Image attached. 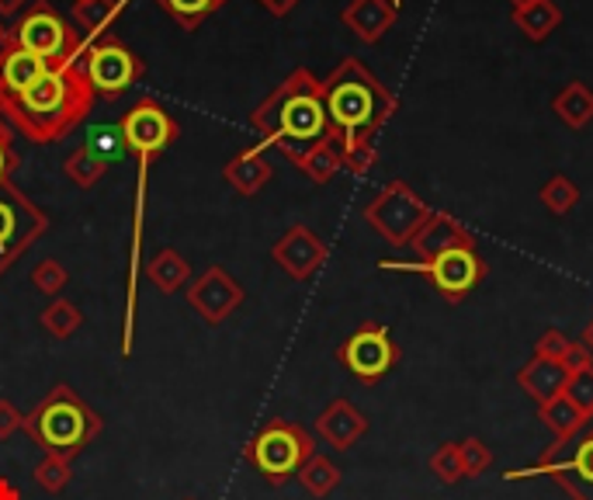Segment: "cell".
<instances>
[{
  "label": "cell",
  "instance_id": "cell-30",
  "mask_svg": "<svg viewBox=\"0 0 593 500\" xmlns=\"http://www.w3.org/2000/svg\"><path fill=\"white\" fill-rule=\"evenodd\" d=\"M38 327L56 341H70L73 333L83 327V312L73 299H49V306L38 312Z\"/></svg>",
  "mask_w": 593,
  "mask_h": 500
},
{
  "label": "cell",
  "instance_id": "cell-2",
  "mask_svg": "<svg viewBox=\"0 0 593 500\" xmlns=\"http://www.w3.org/2000/svg\"><path fill=\"white\" fill-rule=\"evenodd\" d=\"M94 98L98 94L83 77L80 63H67V67H49L18 98L0 101V115L28 143L46 146L70 136L94 112Z\"/></svg>",
  "mask_w": 593,
  "mask_h": 500
},
{
  "label": "cell",
  "instance_id": "cell-19",
  "mask_svg": "<svg viewBox=\"0 0 593 500\" xmlns=\"http://www.w3.org/2000/svg\"><path fill=\"white\" fill-rule=\"evenodd\" d=\"M271 174H274V167H271V160L264 157V150H261L258 143L247 146V150H240L237 157H232V160L223 167L226 184L232 188V192H240L243 198L261 195L264 184L271 181Z\"/></svg>",
  "mask_w": 593,
  "mask_h": 500
},
{
  "label": "cell",
  "instance_id": "cell-40",
  "mask_svg": "<svg viewBox=\"0 0 593 500\" xmlns=\"http://www.w3.org/2000/svg\"><path fill=\"white\" fill-rule=\"evenodd\" d=\"M88 143L94 146V150H98L104 160H115V157H122V154H125V143H122L118 125H115V129H98Z\"/></svg>",
  "mask_w": 593,
  "mask_h": 500
},
{
  "label": "cell",
  "instance_id": "cell-38",
  "mask_svg": "<svg viewBox=\"0 0 593 500\" xmlns=\"http://www.w3.org/2000/svg\"><path fill=\"white\" fill-rule=\"evenodd\" d=\"M569 341L566 333L559 327H548L541 338L535 341V359H548V362H562L566 359V351H569Z\"/></svg>",
  "mask_w": 593,
  "mask_h": 500
},
{
  "label": "cell",
  "instance_id": "cell-23",
  "mask_svg": "<svg viewBox=\"0 0 593 500\" xmlns=\"http://www.w3.org/2000/svg\"><path fill=\"white\" fill-rule=\"evenodd\" d=\"M146 279H150L153 288L163 292V296H174V292L187 288V282H192V264L184 261L178 247H160L157 254L146 261Z\"/></svg>",
  "mask_w": 593,
  "mask_h": 500
},
{
  "label": "cell",
  "instance_id": "cell-44",
  "mask_svg": "<svg viewBox=\"0 0 593 500\" xmlns=\"http://www.w3.org/2000/svg\"><path fill=\"white\" fill-rule=\"evenodd\" d=\"M0 500H21V490L11 484L8 476H0Z\"/></svg>",
  "mask_w": 593,
  "mask_h": 500
},
{
  "label": "cell",
  "instance_id": "cell-37",
  "mask_svg": "<svg viewBox=\"0 0 593 500\" xmlns=\"http://www.w3.org/2000/svg\"><path fill=\"white\" fill-rule=\"evenodd\" d=\"M566 396H569V404H573L580 413L593 417V368L569 375V383H566Z\"/></svg>",
  "mask_w": 593,
  "mask_h": 500
},
{
  "label": "cell",
  "instance_id": "cell-4",
  "mask_svg": "<svg viewBox=\"0 0 593 500\" xmlns=\"http://www.w3.org/2000/svg\"><path fill=\"white\" fill-rule=\"evenodd\" d=\"M101 431H104L101 413L83 404L77 389H70L67 383L53 386L46 400L25 417V434L42 452L77 455L88 448Z\"/></svg>",
  "mask_w": 593,
  "mask_h": 500
},
{
  "label": "cell",
  "instance_id": "cell-5",
  "mask_svg": "<svg viewBox=\"0 0 593 500\" xmlns=\"http://www.w3.org/2000/svg\"><path fill=\"white\" fill-rule=\"evenodd\" d=\"M11 38L18 46L35 53L46 67H67V63H80L88 38L77 32V25L59 14L49 0H32L28 11H21L11 25Z\"/></svg>",
  "mask_w": 593,
  "mask_h": 500
},
{
  "label": "cell",
  "instance_id": "cell-13",
  "mask_svg": "<svg viewBox=\"0 0 593 500\" xmlns=\"http://www.w3.org/2000/svg\"><path fill=\"white\" fill-rule=\"evenodd\" d=\"M337 359L341 365L362 383H378L392 372L399 362V348L392 341V330L386 323H362L354 333H347V341L337 348Z\"/></svg>",
  "mask_w": 593,
  "mask_h": 500
},
{
  "label": "cell",
  "instance_id": "cell-48",
  "mask_svg": "<svg viewBox=\"0 0 593 500\" xmlns=\"http://www.w3.org/2000/svg\"><path fill=\"white\" fill-rule=\"evenodd\" d=\"M8 35H11V29H4V25H0V49H4V42H8Z\"/></svg>",
  "mask_w": 593,
  "mask_h": 500
},
{
  "label": "cell",
  "instance_id": "cell-14",
  "mask_svg": "<svg viewBox=\"0 0 593 500\" xmlns=\"http://www.w3.org/2000/svg\"><path fill=\"white\" fill-rule=\"evenodd\" d=\"M187 306H192L208 327H219L243 306V285L232 279L223 264H212L198 279L187 282Z\"/></svg>",
  "mask_w": 593,
  "mask_h": 500
},
{
  "label": "cell",
  "instance_id": "cell-16",
  "mask_svg": "<svg viewBox=\"0 0 593 500\" xmlns=\"http://www.w3.org/2000/svg\"><path fill=\"white\" fill-rule=\"evenodd\" d=\"M316 434H320L330 448L347 452L368 434V417H365V410H357L351 400H344V396H337V400H330L323 407V413L316 417Z\"/></svg>",
  "mask_w": 593,
  "mask_h": 500
},
{
  "label": "cell",
  "instance_id": "cell-50",
  "mask_svg": "<svg viewBox=\"0 0 593 500\" xmlns=\"http://www.w3.org/2000/svg\"><path fill=\"white\" fill-rule=\"evenodd\" d=\"M181 500H195V497H181Z\"/></svg>",
  "mask_w": 593,
  "mask_h": 500
},
{
  "label": "cell",
  "instance_id": "cell-42",
  "mask_svg": "<svg viewBox=\"0 0 593 500\" xmlns=\"http://www.w3.org/2000/svg\"><path fill=\"white\" fill-rule=\"evenodd\" d=\"M18 163H21V157L14 150V139H0V181H11Z\"/></svg>",
  "mask_w": 593,
  "mask_h": 500
},
{
  "label": "cell",
  "instance_id": "cell-11",
  "mask_svg": "<svg viewBox=\"0 0 593 500\" xmlns=\"http://www.w3.org/2000/svg\"><path fill=\"white\" fill-rule=\"evenodd\" d=\"M49 229V216L14 188L11 181H0V275L25 254V250Z\"/></svg>",
  "mask_w": 593,
  "mask_h": 500
},
{
  "label": "cell",
  "instance_id": "cell-33",
  "mask_svg": "<svg viewBox=\"0 0 593 500\" xmlns=\"http://www.w3.org/2000/svg\"><path fill=\"white\" fill-rule=\"evenodd\" d=\"M538 198L552 216H566V213H573V208L580 205V184L573 178H566V174H552L538 188Z\"/></svg>",
  "mask_w": 593,
  "mask_h": 500
},
{
  "label": "cell",
  "instance_id": "cell-7",
  "mask_svg": "<svg viewBox=\"0 0 593 500\" xmlns=\"http://www.w3.org/2000/svg\"><path fill=\"white\" fill-rule=\"evenodd\" d=\"M243 455L271 487H282L306 466L309 455H316V438L303 424L285 421V417H274V421H267L258 434L250 438Z\"/></svg>",
  "mask_w": 593,
  "mask_h": 500
},
{
  "label": "cell",
  "instance_id": "cell-25",
  "mask_svg": "<svg viewBox=\"0 0 593 500\" xmlns=\"http://www.w3.org/2000/svg\"><path fill=\"white\" fill-rule=\"evenodd\" d=\"M129 0H73L70 18L83 38H98L112 29V21L125 11Z\"/></svg>",
  "mask_w": 593,
  "mask_h": 500
},
{
  "label": "cell",
  "instance_id": "cell-39",
  "mask_svg": "<svg viewBox=\"0 0 593 500\" xmlns=\"http://www.w3.org/2000/svg\"><path fill=\"white\" fill-rule=\"evenodd\" d=\"M18 431H25V413H21L8 396H0V442H11Z\"/></svg>",
  "mask_w": 593,
  "mask_h": 500
},
{
  "label": "cell",
  "instance_id": "cell-8",
  "mask_svg": "<svg viewBox=\"0 0 593 500\" xmlns=\"http://www.w3.org/2000/svg\"><path fill=\"white\" fill-rule=\"evenodd\" d=\"M383 271H413V275L427 279L448 303L469 299L476 285L486 279V261L479 254L476 243H455L448 250H437V254L423 258V261H378Z\"/></svg>",
  "mask_w": 593,
  "mask_h": 500
},
{
  "label": "cell",
  "instance_id": "cell-29",
  "mask_svg": "<svg viewBox=\"0 0 593 500\" xmlns=\"http://www.w3.org/2000/svg\"><path fill=\"white\" fill-rule=\"evenodd\" d=\"M299 476V484H303V490L306 493H312L316 500H323V497H330L337 487H341V466L333 463V458H327V455H309L306 458V466L295 473Z\"/></svg>",
  "mask_w": 593,
  "mask_h": 500
},
{
  "label": "cell",
  "instance_id": "cell-27",
  "mask_svg": "<svg viewBox=\"0 0 593 500\" xmlns=\"http://www.w3.org/2000/svg\"><path fill=\"white\" fill-rule=\"evenodd\" d=\"M153 4L171 18L181 32H198L212 14L229 4V0H153Z\"/></svg>",
  "mask_w": 593,
  "mask_h": 500
},
{
  "label": "cell",
  "instance_id": "cell-35",
  "mask_svg": "<svg viewBox=\"0 0 593 500\" xmlns=\"http://www.w3.org/2000/svg\"><path fill=\"white\" fill-rule=\"evenodd\" d=\"M67 282H70L67 268H62L56 258H46V261H38V264L32 268V285H35L38 292H46L49 299H56L59 292L67 288Z\"/></svg>",
  "mask_w": 593,
  "mask_h": 500
},
{
  "label": "cell",
  "instance_id": "cell-24",
  "mask_svg": "<svg viewBox=\"0 0 593 500\" xmlns=\"http://www.w3.org/2000/svg\"><path fill=\"white\" fill-rule=\"evenodd\" d=\"M552 112L566 129H573V133L586 129V125L593 122V91L583 80H569L566 88L552 98Z\"/></svg>",
  "mask_w": 593,
  "mask_h": 500
},
{
  "label": "cell",
  "instance_id": "cell-3",
  "mask_svg": "<svg viewBox=\"0 0 593 500\" xmlns=\"http://www.w3.org/2000/svg\"><path fill=\"white\" fill-rule=\"evenodd\" d=\"M250 125L261 136L258 139L261 150L278 146L285 157L327 139L330 122H327V109H323L320 77L306 67H295L278 88L250 112Z\"/></svg>",
  "mask_w": 593,
  "mask_h": 500
},
{
  "label": "cell",
  "instance_id": "cell-12",
  "mask_svg": "<svg viewBox=\"0 0 593 500\" xmlns=\"http://www.w3.org/2000/svg\"><path fill=\"white\" fill-rule=\"evenodd\" d=\"M118 133H122V143L125 150L136 154L139 160H157L167 146H171L178 136H181V125L178 118L163 109L157 98H139L129 112L118 118Z\"/></svg>",
  "mask_w": 593,
  "mask_h": 500
},
{
  "label": "cell",
  "instance_id": "cell-17",
  "mask_svg": "<svg viewBox=\"0 0 593 500\" xmlns=\"http://www.w3.org/2000/svg\"><path fill=\"white\" fill-rule=\"evenodd\" d=\"M46 70H49L46 63H42L35 53H28L25 46H18V42L8 35L4 49H0V101L28 91Z\"/></svg>",
  "mask_w": 593,
  "mask_h": 500
},
{
  "label": "cell",
  "instance_id": "cell-45",
  "mask_svg": "<svg viewBox=\"0 0 593 500\" xmlns=\"http://www.w3.org/2000/svg\"><path fill=\"white\" fill-rule=\"evenodd\" d=\"M506 4H511V14H517V11H524V8H532L535 0H506Z\"/></svg>",
  "mask_w": 593,
  "mask_h": 500
},
{
  "label": "cell",
  "instance_id": "cell-34",
  "mask_svg": "<svg viewBox=\"0 0 593 500\" xmlns=\"http://www.w3.org/2000/svg\"><path fill=\"white\" fill-rule=\"evenodd\" d=\"M458 466H461V479H476L493 466V452L486 448L482 438L469 434L458 442Z\"/></svg>",
  "mask_w": 593,
  "mask_h": 500
},
{
  "label": "cell",
  "instance_id": "cell-1",
  "mask_svg": "<svg viewBox=\"0 0 593 500\" xmlns=\"http://www.w3.org/2000/svg\"><path fill=\"white\" fill-rule=\"evenodd\" d=\"M330 136L344 154V171L368 174L378 163L375 136L396 115V94L378 80L362 59L347 56L320 80Z\"/></svg>",
  "mask_w": 593,
  "mask_h": 500
},
{
  "label": "cell",
  "instance_id": "cell-15",
  "mask_svg": "<svg viewBox=\"0 0 593 500\" xmlns=\"http://www.w3.org/2000/svg\"><path fill=\"white\" fill-rule=\"evenodd\" d=\"M327 254H330L327 243L316 237L306 223L288 226L285 234L274 240V247H271V261L278 264L292 282L312 279L316 271L327 264Z\"/></svg>",
  "mask_w": 593,
  "mask_h": 500
},
{
  "label": "cell",
  "instance_id": "cell-9",
  "mask_svg": "<svg viewBox=\"0 0 593 500\" xmlns=\"http://www.w3.org/2000/svg\"><path fill=\"white\" fill-rule=\"evenodd\" d=\"M434 208L423 202L407 181H389L378 188L375 198L365 205V223L383 237L389 247H410L420 226L431 219Z\"/></svg>",
  "mask_w": 593,
  "mask_h": 500
},
{
  "label": "cell",
  "instance_id": "cell-49",
  "mask_svg": "<svg viewBox=\"0 0 593 500\" xmlns=\"http://www.w3.org/2000/svg\"><path fill=\"white\" fill-rule=\"evenodd\" d=\"M392 4H396V8H402V0H392Z\"/></svg>",
  "mask_w": 593,
  "mask_h": 500
},
{
  "label": "cell",
  "instance_id": "cell-28",
  "mask_svg": "<svg viewBox=\"0 0 593 500\" xmlns=\"http://www.w3.org/2000/svg\"><path fill=\"white\" fill-rule=\"evenodd\" d=\"M514 18V25L532 38V42H545L548 35H552L559 25H562V8L556 4V0H535L532 8H524Z\"/></svg>",
  "mask_w": 593,
  "mask_h": 500
},
{
  "label": "cell",
  "instance_id": "cell-41",
  "mask_svg": "<svg viewBox=\"0 0 593 500\" xmlns=\"http://www.w3.org/2000/svg\"><path fill=\"white\" fill-rule=\"evenodd\" d=\"M562 368H566V375H577V372L593 368V351L583 341H573V344H569V351H566V359H562Z\"/></svg>",
  "mask_w": 593,
  "mask_h": 500
},
{
  "label": "cell",
  "instance_id": "cell-32",
  "mask_svg": "<svg viewBox=\"0 0 593 500\" xmlns=\"http://www.w3.org/2000/svg\"><path fill=\"white\" fill-rule=\"evenodd\" d=\"M32 476L46 493H62L73 479V455L70 452H46Z\"/></svg>",
  "mask_w": 593,
  "mask_h": 500
},
{
  "label": "cell",
  "instance_id": "cell-18",
  "mask_svg": "<svg viewBox=\"0 0 593 500\" xmlns=\"http://www.w3.org/2000/svg\"><path fill=\"white\" fill-rule=\"evenodd\" d=\"M399 8L392 0H351V4L341 11V21L354 32V38H362L365 46H375L383 42L386 32L396 25Z\"/></svg>",
  "mask_w": 593,
  "mask_h": 500
},
{
  "label": "cell",
  "instance_id": "cell-43",
  "mask_svg": "<svg viewBox=\"0 0 593 500\" xmlns=\"http://www.w3.org/2000/svg\"><path fill=\"white\" fill-rule=\"evenodd\" d=\"M258 4H261L267 14H274V18H285V14H292L295 8H299L303 0H258Z\"/></svg>",
  "mask_w": 593,
  "mask_h": 500
},
{
  "label": "cell",
  "instance_id": "cell-47",
  "mask_svg": "<svg viewBox=\"0 0 593 500\" xmlns=\"http://www.w3.org/2000/svg\"><path fill=\"white\" fill-rule=\"evenodd\" d=\"M583 344L593 351V320H590V323H586V330H583Z\"/></svg>",
  "mask_w": 593,
  "mask_h": 500
},
{
  "label": "cell",
  "instance_id": "cell-6",
  "mask_svg": "<svg viewBox=\"0 0 593 500\" xmlns=\"http://www.w3.org/2000/svg\"><path fill=\"white\" fill-rule=\"evenodd\" d=\"M503 476L511 479V484L548 476L559 490L569 493V500H593V417L577 438H569V442H552L532 466L506 469Z\"/></svg>",
  "mask_w": 593,
  "mask_h": 500
},
{
  "label": "cell",
  "instance_id": "cell-21",
  "mask_svg": "<svg viewBox=\"0 0 593 500\" xmlns=\"http://www.w3.org/2000/svg\"><path fill=\"white\" fill-rule=\"evenodd\" d=\"M566 383H569V375H566L562 362H548V359H532L517 372V386L532 396L538 407L562 396Z\"/></svg>",
  "mask_w": 593,
  "mask_h": 500
},
{
  "label": "cell",
  "instance_id": "cell-31",
  "mask_svg": "<svg viewBox=\"0 0 593 500\" xmlns=\"http://www.w3.org/2000/svg\"><path fill=\"white\" fill-rule=\"evenodd\" d=\"M62 171H67V178L83 188V192H91V188L104 178V171H109V160H104L91 143L77 146V150L62 160Z\"/></svg>",
  "mask_w": 593,
  "mask_h": 500
},
{
  "label": "cell",
  "instance_id": "cell-20",
  "mask_svg": "<svg viewBox=\"0 0 593 500\" xmlns=\"http://www.w3.org/2000/svg\"><path fill=\"white\" fill-rule=\"evenodd\" d=\"M455 243H476V237H472V229L465 223H458L452 213H431V219L423 223L420 234L410 240L417 261L437 254V250H448Z\"/></svg>",
  "mask_w": 593,
  "mask_h": 500
},
{
  "label": "cell",
  "instance_id": "cell-36",
  "mask_svg": "<svg viewBox=\"0 0 593 500\" xmlns=\"http://www.w3.org/2000/svg\"><path fill=\"white\" fill-rule=\"evenodd\" d=\"M431 473L441 479L444 487H452L461 479V466H458V442H444L434 455H431Z\"/></svg>",
  "mask_w": 593,
  "mask_h": 500
},
{
  "label": "cell",
  "instance_id": "cell-46",
  "mask_svg": "<svg viewBox=\"0 0 593 500\" xmlns=\"http://www.w3.org/2000/svg\"><path fill=\"white\" fill-rule=\"evenodd\" d=\"M0 139H14V129L8 125V118H4V115H0Z\"/></svg>",
  "mask_w": 593,
  "mask_h": 500
},
{
  "label": "cell",
  "instance_id": "cell-26",
  "mask_svg": "<svg viewBox=\"0 0 593 500\" xmlns=\"http://www.w3.org/2000/svg\"><path fill=\"white\" fill-rule=\"evenodd\" d=\"M538 417H541V424L556 434V442H569V438H577V434L586 428V421H590L586 413H580L573 404H569L566 393L556 396V400L541 404V407H538Z\"/></svg>",
  "mask_w": 593,
  "mask_h": 500
},
{
  "label": "cell",
  "instance_id": "cell-22",
  "mask_svg": "<svg viewBox=\"0 0 593 500\" xmlns=\"http://www.w3.org/2000/svg\"><path fill=\"white\" fill-rule=\"evenodd\" d=\"M288 160L299 167V171H303L312 184H330L337 174L344 171V154H341V146H337L333 136L306 146V150H299V154H288Z\"/></svg>",
  "mask_w": 593,
  "mask_h": 500
},
{
  "label": "cell",
  "instance_id": "cell-10",
  "mask_svg": "<svg viewBox=\"0 0 593 500\" xmlns=\"http://www.w3.org/2000/svg\"><path fill=\"white\" fill-rule=\"evenodd\" d=\"M80 70L94 88V94L118 98L146 73V63L125 46L118 35L104 32V35L88 42V49H83V56H80Z\"/></svg>",
  "mask_w": 593,
  "mask_h": 500
}]
</instances>
